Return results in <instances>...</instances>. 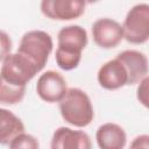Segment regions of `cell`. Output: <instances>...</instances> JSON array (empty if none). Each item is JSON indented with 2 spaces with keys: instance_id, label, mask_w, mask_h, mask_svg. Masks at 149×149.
Listing matches in <instances>:
<instances>
[{
  "instance_id": "1",
  "label": "cell",
  "mask_w": 149,
  "mask_h": 149,
  "mask_svg": "<svg viewBox=\"0 0 149 149\" xmlns=\"http://www.w3.org/2000/svg\"><path fill=\"white\" fill-rule=\"evenodd\" d=\"M87 31L78 24L63 27L57 35V50L55 59L64 71L76 69L81 59V52L87 45Z\"/></svg>"
},
{
  "instance_id": "2",
  "label": "cell",
  "mask_w": 149,
  "mask_h": 149,
  "mask_svg": "<svg viewBox=\"0 0 149 149\" xmlns=\"http://www.w3.org/2000/svg\"><path fill=\"white\" fill-rule=\"evenodd\" d=\"M58 105L62 118L71 126L78 128L86 127L94 118V111L90 97L78 87L68 88Z\"/></svg>"
},
{
  "instance_id": "3",
  "label": "cell",
  "mask_w": 149,
  "mask_h": 149,
  "mask_svg": "<svg viewBox=\"0 0 149 149\" xmlns=\"http://www.w3.org/2000/svg\"><path fill=\"white\" fill-rule=\"evenodd\" d=\"M38 72V66L19 51L1 59V81L6 84L26 87Z\"/></svg>"
},
{
  "instance_id": "4",
  "label": "cell",
  "mask_w": 149,
  "mask_h": 149,
  "mask_svg": "<svg viewBox=\"0 0 149 149\" xmlns=\"http://www.w3.org/2000/svg\"><path fill=\"white\" fill-rule=\"evenodd\" d=\"M52 38L43 30L27 31L20 41L17 51L29 58L42 71L52 51Z\"/></svg>"
},
{
  "instance_id": "5",
  "label": "cell",
  "mask_w": 149,
  "mask_h": 149,
  "mask_svg": "<svg viewBox=\"0 0 149 149\" xmlns=\"http://www.w3.org/2000/svg\"><path fill=\"white\" fill-rule=\"evenodd\" d=\"M123 38L132 44H143L149 41V5L133 6L123 21Z\"/></svg>"
},
{
  "instance_id": "6",
  "label": "cell",
  "mask_w": 149,
  "mask_h": 149,
  "mask_svg": "<svg viewBox=\"0 0 149 149\" xmlns=\"http://www.w3.org/2000/svg\"><path fill=\"white\" fill-rule=\"evenodd\" d=\"M86 0H41L42 14L55 21H71L85 13Z\"/></svg>"
},
{
  "instance_id": "7",
  "label": "cell",
  "mask_w": 149,
  "mask_h": 149,
  "mask_svg": "<svg viewBox=\"0 0 149 149\" xmlns=\"http://www.w3.org/2000/svg\"><path fill=\"white\" fill-rule=\"evenodd\" d=\"M92 37L98 47L102 49H113L123 40V28L113 19H98L92 24Z\"/></svg>"
},
{
  "instance_id": "8",
  "label": "cell",
  "mask_w": 149,
  "mask_h": 149,
  "mask_svg": "<svg viewBox=\"0 0 149 149\" xmlns=\"http://www.w3.org/2000/svg\"><path fill=\"white\" fill-rule=\"evenodd\" d=\"M66 91V80L59 72L49 70L42 73L37 79L36 93L45 102H59Z\"/></svg>"
},
{
  "instance_id": "9",
  "label": "cell",
  "mask_w": 149,
  "mask_h": 149,
  "mask_svg": "<svg viewBox=\"0 0 149 149\" xmlns=\"http://www.w3.org/2000/svg\"><path fill=\"white\" fill-rule=\"evenodd\" d=\"M97 79L102 88L114 91L128 85L129 76L125 64L118 57H115L100 66Z\"/></svg>"
},
{
  "instance_id": "10",
  "label": "cell",
  "mask_w": 149,
  "mask_h": 149,
  "mask_svg": "<svg viewBox=\"0 0 149 149\" xmlns=\"http://www.w3.org/2000/svg\"><path fill=\"white\" fill-rule=\"evenodd\" d=\"M91 147V140L86 133L69 127L57 128L50 143L51 149H90Z\"/></svg>"
},
{
  "instance_id": "11",
  "label": "cell",
  "mask_w": 149,
  "mask_h": 149,
  "mask_svg": "<svg viewBox=\"0 0 149 149\" xmlns=\"http://www.w3.org/2000/svg\"><path fill=\"white\" fill-rule=\"evenodd\" d=\"M126 66L129 76L128 85H135L140 83L149 71V64L147 56L137 50H125L116 56Z\"/></svg>"
},
{
  "instance_id": "12",
  "label": "cell",
  "mask_w": 149,
  "mask_h": 149,
  "mask_svg": "<svg viewBox=\"0 0 149 149\" xmlns=\"http://www.w3.org/2000/svg\"><path fill=\"white\" fill-rule=\"evenodd\" d=\"M95 140L101 149H122L126 146L127 135L121 126L107 122L97 129Z\"/></svg>"
},
{
  "instance_id": "13",
  "label": "cell",
  "mask_w": 149,
  "mask_h": 149,
  "mask_svg": "<svg viewBox=\"0 0 149 149\" xmlns=\"http://www.w3.org/2000/svg\"><path fill=\"white\" fill-rule=\"evenodd\" d=\"M24 132V125L20 118L13 114L10 111L0 109V143L8 146L9 142Z\"/></svg>"
},
{
  "instance_id": "14",
  "label": "cell",
  "mask_w": 149,
  "mask_h": 149,
  "mask_svg": "<svg viewBox=\"0 0 149 149\" xmlns=\"http://www.w3.org/2000/svg\"><path fill=\"white\" fill-rule=\"evenodd\" d=\"M26 93V87L14 86L1 81L0 85V101L2 105H15L19 104Z\"/></svg>"
},
{
  "instance_id": "15",
  "label": "cell",
  "mask_w": 149,
  "mask_h": 149,
  "mask_svg": "<svg viewBox=\"0 0 149 149\" xmlns=\"http://www.w3.org/2000/svg\"><path fill=\"white\" fill-rule=\"evenodd\" d=\"M8 147L10 149H38L40 148V143L37 141L36 137H34L30 134L27 133H21L17 136H15L8 144Z\"/></svg>"
},
{
  "instance_id": "16",
  "label": "cell",
  "mask_w": 149,
  "mask_h": 149,
  "mask_svg": "<svg viewBox=\"0 0 149 149\" xmlns=\"http://www.w3.org/2000/svg\"><path fill=\"white\" fill-rule=\"evenodd\" d=\"M136 98L142 106L149 109V76H146L137 86Z\"/></svg>"
},
{
  "instance_id": "17",
  "label": "cell",
  "mask_w": 149,
  "mask_h": 149,
  "mask_svg": "<svg viewBox=\"0 0 149 149\" xmlns=\"http://www.w3.org/2000/svg\"><path fill=\"white\" fill-rule=\"evenodd\" d=\"M12 41L5 31H1V59L5 58L8 54H10Z\"/></svg>"
},
{
  "instance_id": "18",
  "label": "cell",
  "mask_w": 149,
  "mask_h": 149,
  "mask_svg": "<svg viewBox=\"0 0 149 149\" xmlns=\"http://www.w3.org/2000/svg\"><path fill=\"white\" fill-rule=\"evenodd\" d=\"M130 148H149V135H139L130 143Z\"/></svg>"
},
{
  "instance_id": "19",
  "label": "cell",
  "mask_w": 149,
  "mask_h": 149,
  "mask_svg": "<svg viewBox=\"0 0 149 149\" xmlns=\"http://www.w3.org/2000/svg\"><path fill=\"white\" fill-rule=\"evenodd\" d=\"M99 0H86V2L87 3H95V2H98Z\"/></svg>"
}]
</instances>
